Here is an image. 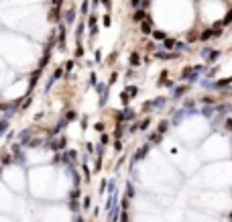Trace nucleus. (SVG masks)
Returning a JSON list of instances; mask_svg holds the SVG:
<instances>
[{"label": "nucleus", "mask_w": 232, "mask_h": 222, "mask_svg": "<svg viewBox=\"0 0 232 222\" xmlns=\"http://www.w3.org/2000/svg\"><path fill=\"white\" fill-rule=\"evenodd\" d=\"M145 16H147V12H145V10H137V12L132 14V20H135V23H141Z\"/></svg>", "instance_id": "nucleus-17"}, {"label": "nucleus", "mask_w": 232, "mask_h": 222, "mask_svg": "<svg viewBox=\"0 0 232 222\" xmlns=\"http://www.w3.org/2000/svg\"><path fill=\"white\" fill-rule=\"evenodd\" d=\"M12 163H19V165H25L27 163V157H25V153H22L21 149H19V145H14L12 147Z\"/></svg>", "instance_id": "nucleus-1"}, {"label": "nucleus", "mask_w": 232, "mask_h": 222, "mask_svg": "<svg viewBox=\"0 0 232 222\" xmlns=\"http://www.w3.org/2000/svg\"><path fill=\"white\" fill-rule=\"evenodd\" d=\"M114 135H116V139H120V137L124 135V127H122V124H118V127H116V133H114Z\"/></svg>", "instance_id": "nucleus-27"}, {"label": "nucleus", "mask_w": 232, "mask_h": 222, "mask_svg": "<svg viewBox=\"0 0 232 222\" xmlns=\"http://www.w3.org/2000/svg\"><path fill=\"white\" fill-rule=\"evenodd\" d=\"M149 149H151V145H143L141 149H137V151H135V155H132V163L143 161V159H145V155L149 153Z\"/></svg>", "instance_id": "nucleus-2"}, {"label": "nucleus", "mask_w": 232, "mask_h": 222, "mask_svg": "<svg viewBox=\"0 0 232 222\" xmlns=\"http://www.w3.org/2000/svg\"><path fill=\"white\" fill-rule=\"evenodd\" d=\"M61 75H63V69H55V74H53V78H51V80H59V78H61Z\"/></svg>", "instance_id": "nucleus-30"}, {"label": "nucleus", "mask_w": 232, "mask_h": 222, "mask_svg": "<svg viewBox=\"0 0 232 222\" xmlns=\"http://www.w3.org/2000/svg\"><path fill=\"white\" fill-rule=\"evenodd\" d=\"M185 47H187L185 43H175V47H173V49H179V51H181V49H185Z\"/></svg>", "instance_id": "nucleus-37"}, {"label": "nucleus", "mask_w": 232, "mask_h": 222, "mask_svg": "<svg viewBox=\"0 0 232 222\" xmlns=\"http://www.w3.org/2000/svg\"><path fill=\"white\" fill-rule=\"evenodd\" d=\"M130 4H132V6H138V4H141V0H130Z\"/></svg>", "instance_id": "nucleus-45"}, {"label": "nucleus", "mask_w": 232, "mask_h": 222, "mask_svg": "<svg viewBox=\"0 0 232 222\" xmlns=\"http://www.w3.org/2000/svg\"><path fill=\"white\" fill-rule=\"evenodd\" d=\"M141 31H143L145 35L153 33V23H151V16H145V19L141 20Z\"/></svg>", "instance_id": "nucleus-5"}, {"label": "nucleus", "mask_w": 232, "mask_h": 222, "mask_svg": "<svg viewBox=\"0 0 232 222\" xmlns=\"http://www.w3.org/2000/svg\"><path fill=\"white\" fill-rule=\"evenodd\" d=\"M210 37H212V29H208V31H204V33L200 35V39H202V41H208Z\"/></svg>", "instance_id": "nucleus-26"}, {"label": "nucleus", "mask_w": 232, "mask_h": 222, "mask_svg": "<svg viewBox=\"0 0 232 222\" xmlns=\"http://www.w3.org/2000/svg\"><path fill=\"white\" fill-rule=\"evenodd\" d=\"M10 163H12V157H10V155H2L0 165H2V167H6V165H10Z\"/></svg>", "instance_id": "nucleus-19"}, {"label": "nucleus", "mask_w": 232, "mask_h": 222, "mask_svg": "<svg viewBox=\"0 0 232 222\" xmlns=\"http://www.w3.org/2000/svg\"><path fill=\"white\" fill-rule=\"evenodd\" d=\"M63 45H65V27L59 29V47L63 49Z\"/></svg>", "instance_id": "nucleus-21"}, {"label": "nucleus", "mask_w": 232, "mask_h": 222, "mask_svg": "<svg viewBox=\"0 0 232 222\" xmlns=\"http://www.w3.org/2000/svg\"><path fill=\"white\" fill-rule=\"evenodd\" d=\"M69 208L73 210V212H77V202H75V200H71V204H69Z\"/></svg>", "instance_id": "nucleus-39"}, {"label": "nucleus", "mask_w": 232, "mask_h": 222, "mask_svg": "<svg viewBox=\"0 0 232 222\" xmlns=\"http://www.w3.org/2000/svg\"><path fill=\"white\" fill-rule=\"evenodd\" d=\"M84 175H86V182H88V179H90V169L86 167V165H84Z\"/></svg>", "instance_id": "nucleus-42"}, {"label": "nucleus", "mask_w": 232, "mask_h": 222, "mask_svg": "<svg viewBox=\"0 0 232 222\" xmlns=\"http://www.w3.org/2000/svg\"><path fill=\"white\" fill-rule=\"evenodd\" d=\"M88 10H90V4H88V0H84V4H82V12L86 14Z\"/></svg>", "instance_id": "nucleus-35"}, {"label": "nucleus", "mask_w": 232, "mask_h": 222, "mask_svg": "<svg viewBox=\"0 0 232 222\" xmlns=\"http://www.w3.org/2000/svg\"><path fill=\"white\" fill-rule=\"evenodd\" d=\"M96 130H100V133L104 130V124H102V122H98V124H96Z\"/></svg>", "instance_id": "nucleus-44"}, {"label": "nucleus", "mask_w": 232, "mask_h": 222, "mask_svg": "<svg viewBox=\"0 0 232 222\" xmlns=\"http://www.w3.org/2000/svg\"><path fill=\"white\" fill-rule=\"evenodd\" d=\"M43 145V141L41 139H29V143L25 145V147H31V149H37V147H41Z\"/></svg>", "instance_id": "nucleus-14"}, {"label": "nucleus", "mask_w": 232, "mask_h": 222, "mask_svg": "<svg viewBox=\"0 0 232 222\" xmlns=\"http://www.w3.org/2000/svg\"><path fill=\"white\" fill-rule=\"evenodd\" d=\"M230 84V78H224V80H220V82H214V84H210L212 88H226Z\"/></svg>", "instance_id": "nucleus-15"}, {"label": "nucleus", "mask_w": 232, "mask_h": 222, "mask_svg": "<svg viewBox=\"0 0 232 222\" xmlns=\"http://www.w3.org/2000/svg\"><path fill=\"white\" fill-rule=\"evenodd\" d=\"M132 118H135V110H130V108H124L118 114V122H126V120H132Z\"/></svg>", "instance_id": "nucleus-4"}, {"label": "nucleus", "mask_w": 232, "mask_h": 222, "mask_svg": "<svg viewBox=\"0 0 232 222\" xmlns=\"http://www.w3.org/2000/svg\"><path fill=\"white\" fill-rule=\"evenodd\" d=\"M124 94L128 96V100H130V98H135V96L138 94V90H137V86H128V88H126V90H124Z\"/></svg>", "instance_id": "nucleus-12"}, {"label": "nucleus", "mask_w": 232, "mask_h": 222, "mask_svg": "<svg viewBox=\"0 0 232 222\" xmlns=\"http://www.w3.org/2000/svg\"><path fill=\"white\" fill-rule=\"evenodd\" d=\"M163 104H165V98H157L155 102H145L143 108H145V110H149V108H161Z\"/></svg>", "instance_id": "nucleus-10"}, {"label": "nucleus", "mask_w": 232, "mask_h": 222, "mask_svg": "<svg viewBox=\"0 0 232 222\" xmlns=\"http://www.w3.org/2000/svg\"><path fill=\"white\" fill-rule=\"evenodd\" d=\"M77 198H80V192L73 189V192H71V200H77Z\"/></svg>", "instance_id": "nucleus-41"}, {"label": "nucleus", "mask_w": 232, "mask_h": 222, "mask_svg": "<svg viewBox=\"0 0 232 222\" xmlns=\"http://www.w3.org/2000/svg\"><path fill=\"white\" fill-rule=\"evenodd\" d=\"M149 124H151V120H149V118H145L141 124H137V128H138V130H147V127H149Z\"/></svg>", "instance_id": "nucleus-25"}, {"label": "nucleus", "mask_w": 232, "mask_h": 222, "mask_svg": "<svg viewBox=\"0 0 232 222\" xmlns=\"http://www.w3.org/2000/svg\"><path fill=\"white\" fill-rule=\"evenodd\" d=\"M104 4H106V6H110V0H102Z\"/></svg>", "instance_id": "nucleus-46"}, {"label": "nucleus", "mask_w": 232, "mask_h": 222, "mask_svg": "<svg viewBox=\"0 0 232 222\" xmlns=\"http://www.w3.org/2000/svg\"><path fill=\"white\" fill-rule=\"evenodd\" d=\"M73 65H75V61H67V63H65V71H71Z\"/></svg>", "instance_id": "nucleus-34"}, {"label": "nucleus", "mask_w": 232, "mask_h": 222, "mask_svg": "<svg viewBox=\"0 0 232 222\" xmlns=\"http://www.w3.org/2000/svg\"><path fill=\"white\" fill-rule=\"evenodd\" d=\"M126 196H128V198H135V188H132V183H126Z\"/></svg>", "instance_id": "nucleus-24"}, {"label": "nucleus", "mask_w": 232, "mask_h": 222, "mask_svg": "<svg viewBox=\"0 0 232 222\" xmlns=\"http://www.w3.org/2000/svg\"><path fill=\"white\" fill-rule=\"evenodd\" d=\"M202 57L208 61H216L220 57V51H210V49H202Z\"/></svg>", "instance_id": "nucleus-6"}, {"label": "nucleus", "mask_w": 232, "mask_h": 222, "mask_svg": "<svg viewBox=\"0 0 232 222\" xmlns=\"http://www.w3.org/2000/svg\"><path fill=\"white\" fill-rule=\"evenodd\" d=\"M94 84H96V74H92L90 75V86H94Z\"/></svg>", "instance_id": "nucleus-43"}, {"label": "nucleus", "mask_w": 232, "mask_h": 222, "mask_svg": "<svg viewBox=\"0 0 232 222\" xmlns=\"http://www.w3.org/2000/svg\"><path fill=\"white\" fill-rule=\"evenodd\" d=\"M149 141H151V143H159V141H161V135H159V133H157V135H151Z\"/></svg>", "instance_id": "nucleus-33"}, {"label": "nucleus", "mask_w": 232, "mask_h": 222, "mask_svg": "<svg viewBox=\"0 0 232 222\" xmlns=\"http://www.w3.org/2000/svg\"><path fill=\"white\" fill-rule=\"evenodd\" d=\"M153 35H155V39H161V41L165 39V33H163V31H153Z\"/></svg>", "instance_id": "nucleus-32"}, {"label": "nucleus", "mask_w": 232, "mask_h": 222, "mask_svg": "<svg viewBox=\"0 0 232 222\" xmlns=\"http://www.w3.org/2000/svg\"><path fill=\"white\" fill-rule=\"evenodd\" d=\"M63 19H65V25H71V23L75 20V12H73V10H67Z\"/></svg>", "instance_id": "nucleus-16"}, {"label": "nucleus", "mask_w": 232, "mask_h": 222, "mask_svg": "<svg viewBox=\"0 0 232 222\" xmlns=\"http://www.w3.org/2000/svg\"><path fill=\"white\" fill-rule=\"evenodd\" d=\"M77 118V114H75L73 110H67V114H65V120H75Z\"/></svg>", "instance_id": "nucleus-28"}, {"label": "nucleus", "mask_w": 232, "mask_h": 222, "mask_svg": "<svg viewBox=\"0 0 232 222\" xmlns=\"http://www.w3.org/2000/svg\"><path fill=\"white\" fill-rule=\"evenodd\" d=\"M155 57L157 59H177L179 53H167V51H157L155 53Z\"/></svg>", "instance_id": "nucleus-11"}, {"label": "nucleus", "mask_w": 232, "mask_h": 222, "mask_svg": "<svg viewBox=\"0 0 232 222\" xmlns=\"http://www.w3.org/2000/svg\"><path fill=\"white\" fill-rule=\"evenodd\" d=\"M6 128H8V122H6V120H2V122H0V137L6 133Z\"/></svg>", "instance_id": "nucleus-29"}, {"label": "nucleus", "mask_w": 232, "mask_h": 222, "mask_svg": "<svg viewBox=\"0 0 232 222\" xmlns=\"http://www.w3.org/2000/svg\"><path fill=\"white\" fill-rule=\"evenodd\" d=\"M31 137H33V130H31V128H25L22 133H19V143H21V145H27Z\"/></svg>", "instance_id": "nucleus-8"}, {"label": "nucleus", "mask_w": 232, "mask_h": 222, "mask_svg": "<svg viewBox=\"0 0 232 222\" xmlns=\"http://www.w3.org/2000/svg\"><path fill=\"white\" fill-rule=\"evenodd\" d=\"M114 149H116V151H122V143H120V139H118V141H116Z\"/></svg>", "instance_id": "nucleus-40"}, {"label": "nucleus", "mask_w": 232, "mask_h": 222, "mask_svg": "<svg viewBox=\"0 0 232 222\" xmlns=\"http://www.w3.org/2000/svg\"><path fill=\"white\" fill-rule=\"evenodd\" d=\"M75 157H77V153L75 151H65L61 157V163H67V165H71V163L75 161Z\"/></svg>", "instance_id": "nucleus-9"}, {"label": "nucleus", "mask_w": 232, "mask_h": 222, "mask_svg": "<svg viewBox=\"0 0 232 222\" xmlns=\"http://www.w3.org/2000/svg\"><path fill=\"white\" fill-rule=\"evenodd\" d=\"M75 222H84V220H82V218H80V216H77V218H75Z\"/></svg>", "instance_id": "nucleus-47"}, {"label": "nucleus", "mask_w": 232, "mask_h": 222, "mask_svg": "<svg viewBox=\"0 0 232 222\" xmlns=\"http://www.w3.org/2000/svg\"><path fill=\"white\" fill-rule=\"evenodd\" d=\"M130 65H132V68H137V65H141V57H138L137 53H132V55H130Z\"/></svg>", "instance_id": "nucleus-20"}, {"label": "nucleus", "mask_w": 232, "mask_h": 222, "mask_svg": "<svg viewBox=\"0 0 232 222\" xmlns=\"http://www.w3.org/2000/svg\"><path fill=\"white\" fill-rule=\"evenodd\" d=\"M84 29H86L84 25H80V27H77V33H75V37H77V41L82 39V35H84Z\"/></svg>", "instance_id": "nucleus-31"}, {"label": "nucleus", "mask_w": 232, "mask_h": 222, "mask_svg": "<svg viewBox=\"0 0 232 222\" xmlns=\"http://www.w3.org/2000/svg\"><path fill=\"white\" fill-rule=\"evenodd\" d=\"M165 43H163V47L165 49H173V47H175V41H173V39H167V37H165Z\"/></svg>", "instance_id": "nucleus-22"}, {"label": "nucleus", "mask_w": 232, "mask_h": 222, "mask_svg": "<svg viewBox=\"0 0 232 222\" xmlns=\"http://www.w3.org/2000/svg\"><path fill=\"white\" fill-rule=\"evenodd\" d=\"M214 110H216V108H212V106H204L202 110H200V112H202L204 116H208V118H210V116L214 114Z\"/></svg>", "instance_id": "nucleus-18"}, {"label": "nucleus", "mask_w": 232, "mask_h": 222, "mask_svg": "<svg viewBox=\"0 0 232 222\" xmlns=\"http://www.w3.org/2000/svg\"><path fill=\"white\" fill-rule=\"evenodd\" d=\"M98 92H100V96H102V98H100V104H106V100H108V86H106V84H98Z\"/></svg>", "instance_id": "nucleus-7"}, {"label": "nucleus", "mask_w": 232, "mask_h": 222, "mask_svg": "<svg viewBox=\"0 0 232 222\" xmlns=\"http://www.w3.org/2000/svg\"><path fill=\"white\" fill-rule=\"evenodd\" d=\"M185 92H187V88H185V86H177L175 90H173V98H181Z\"/></svg>", "instance_id": "nucleus-13"}, {"label": "nucleus", "mask_w": 232, "mask_h": 222, "mask_svg": "<svg viewBox=\"0 0 232 222\" xmlns=\"http://www.w3.org/2000/svg\"><path fill=\"white\" fill-rule=\"evenodd\" d=\"M71 175H73V183H75V186H77V183H80V175L75 173V171H71Z\"/></svg>", "instance_id": "nucleus-38"}, {"label": "nucleus", "mask_w": 232, "mask_h": 222, "mask_svg": "<svg viewBox=\"0 0 232 222\" xmlns=\"http://www.w3.org/2000/svg\"><path fill=\"white\" fill-rule=\"evenodd\" d=\"M167 128H169V122L163 120L161 124H159V135H163V133H167Z\"/></svg>", "instance_id": "nucleus-23"}, {"label": "nucleus", "mask_w": 232, "mask_h": 222, "mask_svg": "<svg viewBox=\"0 0 232 222\" xmlns=\"http://www.w3.org/2000/svg\"><path fill=\"white\" fill-rule=\"evenodd\" d=\"M232 20V12H226V16H224V25H228Z\"/></svg>", "instance_id": "nucleus-36"}, {"label": "nucleus", "mask_w": 232, "mask_h": 222, "mask_svg": "<svg viewBox=\"0 0 232 222\" xmlns=\"http://www.w3.org/2000/svg\"><path fill=\"white\" fill-rule=\"evenodd\" d=\"M65 147V139H51V141H49V149H51V151H61V149Z\"/></svg>", "instance_id": "nucleus-3"}]
</instances>
